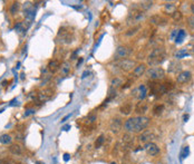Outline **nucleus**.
<instances>
[{"instance_id":"obj_10","label":"nucleus","mask_w":194,"mask_h":164,"mask_svg":"<svg viewBox=\"0 0 194 164\" xmlns=\"http://www.w3.org/2000/svg\"><path fill=\"white\" fill-rule=\"evenodd\" d=\"M122 126H123V122L121 118H113L111 121V124H109V128L113 133L117 134L121 129H122Z\"/></svg>"},{"instance_id":"obj_44","label":"nucleus","mask_w":194,"mask_h":164,"mask_svg":"<svg viewBox=\"0 0 194 164\" xmlns=\"http://www.w3.org/2000/svg\"><path fill=\"white\" fill-rule=\"evenodd\" d=\"M187 118H189V115H184V121H185V122H186Z\"/></svg>"},{"instance_id":"obj_23","label":"nucleus","mask_w":194,"mask_h":164,"mask_svg":"<svg viewBox=\"0 0 194 164\" xmlns=\"http://www.w3.org/2000/svg\"><path fill=\"white\" fill-rule=\"evenodd\" d=\"M60 69H62V74L63 75H68L69 72H70V65L68 62H65V63L62 64L60 66Z\"/></svg>"},{"instance_id":"obj_29","label":"nucleus","mask_w":194,"mask_h":164,"mask_svg":"<svg viewBox=\"0 0 194 164\" xmlns=\"http://www.w3.org/2000/svg\"><path fill=\"white\" fill-rule=\"evenodd\" d=\"M171 17H172V19L173 20H175V21H180L182 19V13L181 11H179V10H175L174 13L171 15Z\"/></svg>"},{"instance_id":"obj_8","label":"nucleus","mask_w":194,"mask_h":164,"mask_svg":"<svg viewBox=\"0 0 194 164\" xmlns=\"http://www.w3.org/2000/svg\"><path fill=\"white\" fill-rule=\"evenodd\" d=\"M155 139V135L151 131H143L142 133L140 134V136H138V141L141 143H150L152 139Z\"/></svg>"},{"instance_id":"obj_37","label":"nucleus","mask_w":194,"mask_h":164,"mask_svg":"<svg viewBox=\"0 0 194 164\" xmlns=\"http://www.w3.org/2000/svg\"><path fill=\"white\" fill-rule=\"evenodd\" d=\"M0 164H13L10 161H7V160H0Z\"/></svg>"},{"instance_id":"obj_33","label":"nucleus","mask_w":194,"mask_h":164,"mask_svg":"<svg viewBox=\"0 0 194 164\" xmlns=\"http://www.w3.org/2000/svg\"><path fill=\"white\" fill-rule=\"evenodd\" d=\"M189 155V146H184V149H183V151L181 153V156L182 157H186Z\"/></svg>"},{"instance_id":"obj_32","label":"nucleus","mask_w":194,"mask_h":164,"mask_svg":"<svg viewBox=\"0 0 194 164\" xmlns=\"http://www.w3.org/2000/svg\"><path fill=\"white\" fill-rule=\"evenodd\" d=\"M189 54H187V51H186V49H181V50H179L177 52H176V58H179V59H181V58H183V57H185V56H187Z\"/></svg>"},{"instance_id":"obj_18","label":"nucleus","mask_w":194,"mask_h":164,"mask_svg":"<svg viewBox=\"0 0 194 164\" xmlns=\"http://www.w3.org/2000/svg\"><path fill=\"white\" fill-rule=\"evenodd\" d=\"M9 152L13 155H20V154H23V149L19 144H10Z\"/></svg>"},{"instance_id":"obj_35","label":"nucleus","mask_w":194,"mask_h":164,"mask_svg":"<svg viewBox=\"0 0 194 164\" xmlns=\"http://www.w3.org/2000/svg\"><path fill=\"white\" fill-rule=\"evenodd\" d=\"M30 114H35V110L34 108H28L26 111V113H25V116H28Z\"/></svg>"},{"instance_id":"obj_5","label":"nucleus","mask_w":194,"mask_h":164,"mask_svg":"<svg viewBox=\"0 0 194 164\" xmlns=\"http://www.w3.org/2000/svg\"><path fill=\"white\" fill-rule=\"evenodd\" d=\"M117 66H118V68H119L122 72L128 73V72H130V70L133 69V67L135 68V62H134V60H132V59H127V58H125V59H121V60H118Z\"/></svg>"},{"instance_id":"obj_3","label":"nucleus","mask_w":194,"mask_h":164,"mask_svg":"<svg viewBox=\"0 0 194 164\" xmlns=\"http://www.w3.org/2000/svg\"><path fill=\"white\" fill-rule=\"evenodd\" d=\"M146 76L151 80H160L163 79L165 76V70L162 67H151L146 70Z\"/></svg>"},{"instance_id":"obj_20","label":"nucleus","mask_w":194,"mask_h":164,"mask_svg":"<svg viewBox=\"0 0 194 164\" xmlns=\"http://www.w3.org/2000/svg\"><path fill=\"white\" fill-rule=\"evenodd\" d=\"M11 136L9 134H2L0 136V143L1 144H5V145H8V144H11Z\"/></svg>"},{"instance_id":"obj_39","label":"nucleus","mask_w":194,"mask_h":164,"mask_svg":"<svg viewBox=\"0 0 194 164\" xmlns=\"http://www.w3.org/2000/svg\"><path fill=\"white\" fill-rule=\"evenodd\" d=\"M87 75H89V72H88V70L84 72V74H83V76H81V78H85V77H87Z\"/></svg>"},{"instance_id":"obj_31","label":"nucleus","mask_w":194,"mask_h":164,"mask_svg":"<svg viewBox=\"0 0 194 164\" xmlns=\"http://www.w3.org/2000/svg\"><path fill=\"white\" fill-rule=\"evenodd\" d=\"M104 141H105V136H104V135L98 136V137H97V139H96V142H95V147H96V149L101 147V146L103 145Z\"/></svg>"},{"instance_id":"obj_38","label":"nucleus","mask_w":194,"mask_h":164,"mask_svg":"<svg viewBox=\"0 0 194 164\" xmlns=\"http://www.w3.org/2000/svg\"><path fill=\"white\" fill-rule=\"evenodd\" d=\"M69 159H70V155H69V154H67V153H66V154H64V160L66 161V162H67Z\"/></svg>"},{"instance_id":"obj_43","label":"nucleus","mask_w":194,"mask_h":164,"mask_svg":"<svg viewBox=\"0 0 194 164\" xmlns=\"http://www.w3.org/2000/svg\"><path fill=\"white\" fill-rule=\"evenodd\" d=\"M69 128H70V125H65V126L63 127V129H64V131H68Z\"/></svg>"},{"instance_id":"obj_34","label":"nucleus","mask_w":194,"mask_h":164,"mask_svg":"<svg viewBox=\"0 0 194 164\" xmlns=\"http://www.w3.org/2000/svg\"><path fill=\"white\" fill-rule=\"evenodd\" d=\"M187 21H189V25L191 26V27H194V16H191V17H189Z\"/></svg>"},{"instance_id":"obj_13","label":"nucleus","mask_w":194,"mask_h":164,"mask_svg":"<svg viewBox=\"0 0 194 164\" xmlns=\"http://www.w3.org/2000/svg\"><path fill=\"white\" fill-rule=\"evenodd\" d=\"M58 36L62 37V40H60V41H63L64 44H70V42H72L73 37L70 36V33H69V31H65L64 28H62V29L59 30Z\"/></svg>"},{"instance_id":"obj_12","label":"nucleus","mask_w":194,"mask_h":164,"mask_svg":"<svg viewBox=\"0 0 194 164\" xmlns=\"http://www.w3.org/2000/svg\"><path fill=\"white\" fill-rule=\"evenodd\" d=\"M147 110H148L147 104L144 103L143 101H140V103H137L136 106H135V112L138 114L140 116H144V114L147 112Z\"/></svg>"},{"instance_id":"obj_27","label":"nucleus","mask_w":194,"mask_h":164,"mask_svg":"<svg viewBox=\"0 0 194 164\" xmlns=\"http://www.w3.org/2000/svg\"><path fill=\"white\" fill-rule=\"evenodd\" d=\"M19 9H20V3L18 1H16V2H13V5H11V7H10V13L11 15H16L19 11Z\"/></svg>"},{"instance_id":"obj_41","label":"nucleus","mask_w":194,"mask_h":164,"mask_svg":"<svg viewBox=\"0 0 194 164\" xmlns=\"http://www.w3.org/2000/svg\"><path fill=\"white\" fill-rule=\"evenodd\" d=\"M83 62H84V59H83V58H79V59H78V62H77V67H79V65H81Z\"/></svg>"},{"instance_id":"obj_40","label":"nucleus","mask_w":194,"mask_h":164,"mask_svg":"<svg viewBox=\"0 0 194 164\" xmlns=\"http://www.w3.org/2000/svg\"><path fill=\"white\" fill-rule=\"evenodd\" d=\"M88 120H89V122H91V123H93V122H94V121L96 120V116H95V115H93V116H91V117H89Z\"/></svg>"},{"instance_id":"obj_15","label":"nucleus","mask_w":194,"mask_h":164,"mask_svg":"<svg viewBox=\"0 0 194 164\" xmlns=\"http://www.w3.org/2000/svg\"><path fill=\"white\" fill-rule=\"evenodd\" d=\"M146 65L145 64H140L133 69V75L134 77H141L146 73Z\"/></svg>"},{"instance_id":"obj_9","label":"nucleus","mask_w":194,"mask_h":164,"mask_svg":"<svg viewBox=\"0 0 194 164\" xmlns=\"http://www.w3.org/2000/svg\"><path fill=\"white\" fill-rule=\"evenodd\" d=\"M147 95V88L145 85H140L137 88L134 90V96L138 100V101H144V98Z\"/></svg>"},{"instance_id":"obj_11","label":"nucleus","mask_w":194,"mask_h":164,"mask_svg":"<svg viewBox=\"0 0 194 164\" xmlns=\"http://www.w3.org/2000/svg\"><path fill=\"white\" fill-rule=\"evenodd\" d=\"M191 77H192V74H191L190 72L184 70V72H181V73L177 75L176 82H177L179 84H185V83H187V82L191 79Z\"/></svg>"},{"instance_id":"obj_6","label":"nucleus","mask_w":194,"mask_h":164,"mask_svg":"<svg viewBox=\"0 0 194 164\" xmlns=\"http://www.w3.org/2000/svg\"><path fill=\"white\" fill-rule=\"evenodd\" d=\"M144 150H145V152H146L148 155H151V156H156V155H158L160 152H161L160 147L156 145L155 143H153V142L146 143Z\"/></svg>"},{"instance_id":"obj_45","label":"nucleus","mask_w":194,"mask_h":164,"mask_svg":"<svg viewBox=\"0 0 194 164\" xmlns=\"http://www.w3.org/2000/svg\"><path fill=\"white\" fill-rule=\"evenodd\" d=\"M37 164H44V163H42V162H39V161H38V162H37Z\"/></svg>"},{"instance_id":"obj_26","label":"nucleus","mask_w":194,"mask_h":164,"mask_svg":"<svg viewBox=\"0 0 194 164\" xmlns=\"http://www.w3.org/2000/svg\"><path fill=\"white\" fill-rule=\"evenodd\" d=\"M52 95V89H45L41 94H39V97H40L41 100H47V98H49Z\"/></svg>"},{"instance_id":"obj_42","label":"nucleus","mask_w":194,"mask_h":164,"mask_svg":"<svg viewBox=\"0 0 194 164\" xmlns=\"http://www.w3.org/2000/svg\"><path fill=\"white\" fill-rule=\"evenodd\" d=\"M70 115H72V114H68V115H67V116H65L64 118H63V120H62V122H63V123H64V122H66V120H67V118H68V117H70Z\"/></svg>"},{"instance_id":"obj_25","label":"nucleus","mask_w":194,"mask_h":164,"mask_svg":"<svg viewBox=\"0 0 194 164\" xmlns=\"http://www.w3.org/2000/svg\"><path fill=\"white\" fill-rule=\"evenodd\" d=\"M185 37H186V33H185L184 30H179L177 36L175 38V42H176V44H181L182 41H183V39Z\"/></svg>"},{"instance_id":"obj_4","label":"nucleus","mask_w":194,"mask_h":164,"mask_svg":"<svg viewBox=\"0 0 194 164\" xmlns=\"http://www.w3.org/2000/svg\"><path fill=\"white\" fill-rule=\"evenodd\" d=\"M145 19V13L142 10L138 11H134L130 13L127 17V25H135V24H140L142 20Z\"/></svg>"},{"instance_id":"obj_21","label":"nucleus","mask_w":194,"mask_h":164,"mask_svg":"<svg viewBox=\"0 0 194 164\" xmlns=\"http://www.w3.org/2000/svg\"><path fill=\"white\" fill-rule=\"evenodd\" d=\"M141 29V26L137 25V26H134L133 28H130L128 29L126 33H125V36H127V37H132V36H134V35H136L137 34V31Z\"/></svg>"},{"instance_id":"obj_36","label":"nucleus","mask_w":194,"mask_h":164,"mask_svg":"<svg viewBox=\"0 0 194 164\" xmlns=\"http://www.w3.org/2000/svg\"><path fill=\"white\" fill-rule=\"evenodd\" d=\"M177 33H179L177 30H173V33H172V35H171V38H172V39H173L174 37L176 38V36H177Z\"/></svg>"},{"instance_id":"obj_7","label":"nucleus","mask_w":194,"mask_h":164,"mask_svg":"<svg viewBox=\"0 0 194 164\" xmlns=\"http://www.w3.org/2000/svg\"><path fill=\"white\" fill-rule=\"evenodd\" d=\"M129 54H130V50H129L127 47H125V46H118L116 51H115L114 58H115V59H119V60H121V59H125Z\"/></svg>"},{"instance_id":"obj_1","label":"nucleus","mask_w":194,"mask_h":164,"mask_svg":"<svg viewBox=\"0 0 194 164\" xmlns=\"http://www.w3.org/2000/svg\"><path fill=\"white\" fill-rule=\"evenodd\" d=\"M150 122L151 120L147 116L130 117L124 123V128L128 133H141L150 125Z\"/></svg>"},{"instance_id":"obj_30","label":"nucleus","mask_w":194,"mask_h":164,"mask_svg":"<svg viewBox=\"0 0 194 164\" xmlns=\"http://www.w3.org/2000/svg\"><path fill=\"white\" fill-rule=\"evenodd\" d=\"M163 111H164V105H156L155 107L153 108V112L155 115H161V114L163 113Z\"/></svg>"},{"instance_id":"obj_14","label":"nucleus","mask_w":194,"mask_h":164,"mask_svg":"<svg viewBox=\"0 0 194 164\" xmlns=\"http://www.w3.org/2000/svg\"><path fill=\"white\" fill-rule=\"evenodd\" d=\"M150 21H151V24H153V25H155V26L165 25V24L168 23V20H166L165 18H163L162 16H160V15H154V16H152L151 19H150Z\"/></svg>"},{"instance_id":"obj_22","label":"nucleus","mask_w":194,"mask_h":164,"mask_svg":"<svg viewBox=\"0 0 194 164\" xmlns=\"http://www.w3.org/2000/svg\"><path fill=\"white\" fill-rule=\"evenodd\" d=\"M153 5H154L153 1H142V2H140V8L143 10H148L153 7Z\"/></svg>"},{"instance_id":"obj_17","label":"nucleus","mask_w":194,"mask_h":164,"mask_svg":"<svg viewBox=\"0 0 194 164\" xmlns=\"http://www.w3.org/2000/svg\"><path fill=\"white\" fill-rule=\"evenodd\" d=\"M48 69L52 72V73H56L58 69H60V63L58 62V60H56V59H52L50 60L49 63H48Z\"/></svg>"},{"instance_id":"obj_16","label":"nucleus","mask_w":194,"mask_h":164,"mask_svg":"<svg viewBox=\"0 0 194 164\" xmlns=\"http://www.w3.org/2000/svg\"><path fill=\"white\" fill-rule=\"evenodd\" d=\"M132 111H133V106H132V104H130L129 102L124 103V104L119 107V112L123 114V115H129V114L132 113Z\"/></svg>"},{"instance_id":"obj_19","label":"nucleus","mask_w":194,"mask_h":164,"mask_svg":"<svg viewBox=\"0 0 194 164\" xmlns=\"http://www.w3.org/2000/svg\"><path fill=\"white\" fill-rule=\"evenodd\" d=\"M173 88V85H172V83H164V84H161V86H160V94H166L168 90H171V89Z\"/></svg>"},{"instance_id":"obj_2","label":"nucleus","mask_w":194,"mask_h":164,"mask_svg":"<svg viewBox=\"0 0 194 164\" xmlns=\"http://www.w3.org/2000/svg\"><path fill=\"white\" fill-rule=\"evenodd\" d=\"M165 59V49L163 47H156L148 56L147 65L151 67H157L160 64H162Z\"/></svg>"},{"instance_id":"obj_24","label":"nucleus","mask_w":194,"mask_h":164,"mask_svg":"<svg viewBox=\"0 0 194 164\" xmlns=\"http://www.w3.org/2000/svg\"><path fill=\"white\" fill-rule=\"evenodd\" d=\"M175 10H176V7H175V5H174V3H171V2L165 3V13L172 15V13H174Z\"/></svg>"},{"instance_id":"obj_28","label":"nucleus","mask_w":194,"mask_h":164,"mask_svg":"<svg viewBox=\"0 0 194 164\" xmlns=\"http://www.w3.org/2000/svg\"><path fill=\"white\" fill-rule=\"evenodd\" d=\"M111 85H112V87H118V86L123 85V79L119 78V77H115V78L112 79Z\"/></svg>"},{"instance_id":"obj_46","label":"nucleus","mask_w":194,"mask_h":164,"mask_svg":"<svg viewBox=\"0 0 194 164\" xmlns=\"http://www.w3.org/2000/svg\"><path fill=\"white\" fill-rule=\"evenodd\" d=\"M111 164H116V163H115V162H112V163H111Z\"/></svg>"}]
</instances>
